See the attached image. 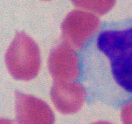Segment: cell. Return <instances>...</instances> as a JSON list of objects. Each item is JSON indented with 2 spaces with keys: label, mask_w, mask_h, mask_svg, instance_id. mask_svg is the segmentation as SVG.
<instances>
[{
  "label": "cell",
  "mask_w": 132,
  "mask_h": 124,
  "mask_svg": "<svg viewBox=\"0 0 132 124\" xmlns=\"http://www.w3.org/2000/svg\"><path fill=\"white\" fill-rule=\"evenodd\" d=\"M78 5L92 6L99 9H107L112 5L113 0H73Z\"/></svg>",
  "instance_id": "7a4b0ae2"
},
{
  "label": "cell",
  "mask_w": 132,
  "mask_h": 124,
  "mask_svg": "<svg viewBox=\"0 0 132 124\" xmlns=\"http://www.w3.org/2000/svg\"><path fill=\"white\" fill-rule=\"evenodd\" d=\"M78 67L88 103L132 102V19L102 23L79 52Z\"/></svg>",
  "instance_id": "6da1fadb"
}]
</instances>
